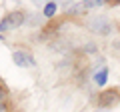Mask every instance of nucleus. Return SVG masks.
Here are the masks:
<instances>
[{
    "label": "nucleus",
    "mask_w": 120,
    "mask_h": 112,
    "mask_svg": "<svg viewBox=\"0 0 120 112\" xmlns=\"http://www.w3.org/2000/svg\"><path fill=\"white\" fill-rule=\"evenodd\" d=\"M56 10H58V4L56 2H48L46 6H44V16L46 18H52L56 14Z\"/></svg>",
    "instance_id": "obj_4"
},
{
    "label": "nucleus",
    "mask_w": 120,
    "mask_h": 112,
    "mask_svg": "<svg viewBox=\"0 0 120 112\" xmlns=\"http://www.w3.org/2000/svg\"><path fill=\"white\" fill-rule=\"evenodd\" d=\"M86 6H88V8H92V6H100V4H104L102 0H96V2H84Z\"/></svg>",
    "instance_id": "obj_6"
},
{
    "label": "nucleus",
    "mask_w": 120,
    "mask_h": 112,
    "mask_svg": "<svg viewBox=\"0 0 120 112\" xmlns=\"http://www.w3.org/2000/svg\"><path fill=\"white\" fill-rule=\"evenodd\" d=\"M94 80H96V84H98V86H104V84H106V80H108V70L102 68V70L94 76Z\"/></svg>",
    "instance_id": "obj_3"
},
{
    "label": "nucleus",
    "mask_w": 120,
    "mask_h": 112,
    "mask_svg": "<svg viewBox=\"0 0 120 112\" xmlns=\"http://www.w3.org/2000/svg\"><path fill=\"white\" fill-rule=\"evenodd\" d=\"M0 104H4V90L0 88Z\"/></svg>",
    "instance_id": "obj_7"
},
{
    "label": "nucleus",
    "mask_w": 120,
    "mask_h": 112,
    "mask_svg": "<svg viewBox=\"0 0 120 112\" xmlns=\"http://www.w3.org/2000/svg\"><path fill=\"white\" fill-rule=\"evenodd\" d=\"M114 92H106V94H102V96H100V100H102V102H100V104H102V106H108V104H110V102H114Z\"/></svg>",
    "instance_id": "obj_5"
},
{
    "label": "nucleus",
    "mask_w": 120,
    "mask_h": 112,
    "mask_svg": "<svg viewBox=\"0 0 120 112\" xmlns=\"http://www.w3.org/2000/svg\"><path fill=\"white\" fill-rule=\"evenodd\" d=\"M22 22H24V14H22V12H12V14H8L4 20L0 22V34H4V32H8V30L18 28Z\"/></svg>",
    "instance_id": "obj_1"
},
{
    "label": "nucleus",
    "mask_w": 120,
    "mask_h": 112,
    "mask_svg": "<svg viewBox=\"0 0 120 112\" xmlns=\"http://www.w3.org/2000/svg\"><path fill=\"white\" fill-rule=\"evenodd\" d=\"M0 112H8V108H6V102H4V104H0Z\"/></svg>",
    "instance_id": "obj_8"
},
{
    "label": "nucleus",
    "mask_w": 120,
    "mask_h": 112,
    "mask_svg": "<svg viewBox=\"0 0 120 112\" xmlns=\"http://www.w3.org/2000/svg\"><path fill=\"white\" fill-rule=\"evenodd\" d=\"M12 58H14V62H16L20 68H28V66H34V64H36L34 58H32V54L26 52V50H16Z\"/></svg>",
    "instance_id": "obj_2"
}]
</instances>
